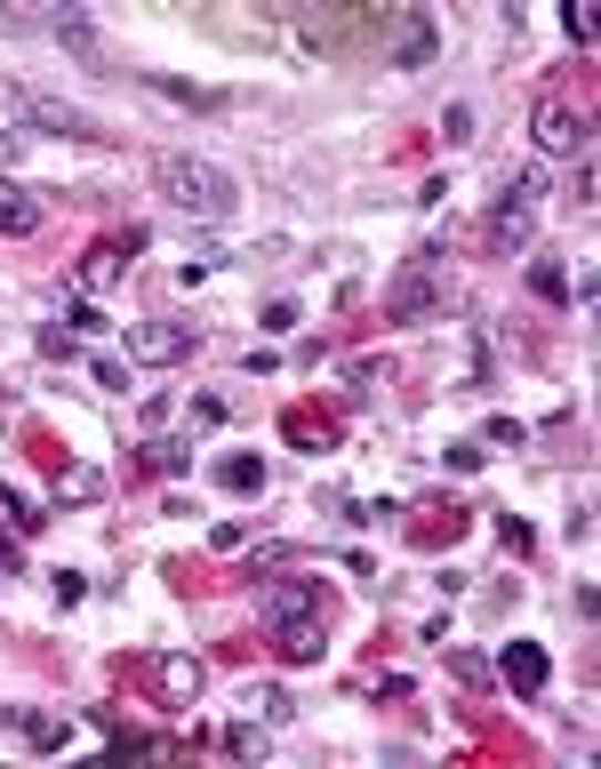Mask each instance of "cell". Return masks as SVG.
<instances>
[{
    "label": "cell",
    "instance_id": "4316f807",
    "mask_svg": "<svg viewBox=\"0 0 601 769\" xmlns=\"http://www.w3.org/2000/svg\"><path fill=\"white\" fill-rule=\"evenodd\" d=\"M257 329H273V337H289V329H297V305H289V297H273V305H265V321Z\"/></svg>",
    "mask_w": 601,
    "mask_h": 769
},
{
    "label": "cell",
    "instance_id": "f546056e",
    "mask_svg": "<svg viewBox=\"0 0 601 769\" xmlns=\"http://www.w3.org/2000/svg\"><path fill=\"white\" fill-rule=\"evenodd\" d=\"M249 706H257L265 721H289V697H281V689H249Z\"/></svg>",
    "mask_w": 601,
    "mask_h": 769
},
{
    "label": "cell",
    "instance_id": "9a60e30c",
    "mask_svg": "<svg viewBox=\"0 0 601 769\" xmlns=\"http://www.w3.org/2000/svg\"><path fill=\"white\" fill-rule=\"evenodd\" d=\"M137 81H145L153 96H169V105H193V113H225V105H232L225 89H193V81H169V73H145V64H137Z\"/></svg>",
    "mask_w": 601,
    "mask_h": 769
},
{
    "label": "cell",
    "instance_id": "603a6c76",
    "mask_svg": "<svg viewBox=\"0 0 601 769\" xmlns=\"http://www.w3.org/2000/svg\"><path fill=\"white\" fill-rule=\"evenodd\" d=\"M481 441H497V449H521V441H529V425H521V417H489V425H481Z\"/></svg>",
    "mask_w": 601,
    "mask_h": 769
},
{
    "label": "cell",
    "instance_id": "1f68e13d",
    "mask_svg": "<svg viewBox=\"0 0 601 769\" xmlns=\"http://www.w3.org/2000/svg\"><path fill=\"white\" fill-rule=\"evenodd\" d=\"M17 561H24L17 553V529H0V570H17Z\"/></svg>",
    "mask_w": 601,
    "mask_h": 769
},
{
    "label": "cell",
    "instance_id": "52a82bcc",
    "mask_svg": "<svg viewBox=\"0 0 601 769\" xmlns=\"http://www.w3.org/2000/svg\"><path fill=\"white\" fill-rule=\"evenodd\" d=\"M193 345V321H128V361H185Z\"/></svg>",
    "mask_w": 601,
    "mask_h": 769
},
{
    "label": "cell",
    "instance_id": "4dcf8cb0",
    "mask_svg": "<svg viewBox=\"0 0 601 769\" xmlns=\"http://www.w3.org/2000/svg\"><path fill=\"white\" fill-rule=\"evenodd\" d=\"M497 538H506L514 553H529V521H514V513H497Z\"/></svg>",
    "mask_w": 601,
    "mask_h": 769
},
{
    "label": "cell",
    "instance_id": "7402d4cb",
    "mask_svg": "<svg viewBox=\"0 0 601 769\" xmlns=\"http://www.w3.org/2000/svg\"><path fill=\"white\" fill-rule=\"evenodd\" d=\"M56 497H105V474H96V465H73V474L56 481Z\"/></svg>",
    "mask_w": 601,
    "mask_h": 769
},
{
    "label": "cell",
    "instance_id": "277c9868",
    "mask_svg": "<svg viewBox=\"0 0 601 769\" xmlns=\"http://www.w3.org/2000/svg\"><path fill=\"white\" fill-rule=\"evenodd\" d=\"M145 682H153V697H160L169 714H185L193 697L209 689V665H200V657H185V650H160V657H145Z\"/></svg>",
    "mask_w": 601,
    "mask_h": 769
},
{
    "label": "cell",
    "instance_id": "6da1fadb",
    "mask_svg": "<svg viewBox=\"0 0 601 769\" xmlns=\"http://www.w3.org/2000/svg\"><path fill=\"white\" fill-rule=\"evenodd\" d=\"M153 185L169 193V209H185V217H200V225H225V217H232V177L217 169V160L160 153V160H153Z\"/></svg>",
    "mask_w": 601,
    "mask_h": 769
},
{
    "label": "cell",
    "instance_id": "ffe728a7",
    "mask_svg": "<svg viewBox=\"0 0 601 769\" xmlns=\"http://www.w3.org/2000/svg\"><path fill=\"white\" fill-rule=\"evenodd\" d=\"M265 746H273V738H265L257 721H232L225 729V754H241V761H265Z\"/></svg>",
    "mask_w": 601,
    "mask_h": 769
},
{
    "label": "cell",
    "instance_id": "7a4b0ae2",
    "mask_svg": "<svg viewBox=\"0 0 601 769\" xmlns=\"http://www.w3.org/2000/svg\"><path fill=\"white\" fill-rule=\"evenodd\" d=\"M442 257H449L442 241L410 257V273L385 289V313H393V321H425V313H442V305H449V289H442Z\"/></svg>",
    "mask_w": 601,
    "mask_h": 769
},
{
    "label": "cell",
    "instance_id": "2e32d148",
    "mask_svg": "<svg viewBox=\"0 0 601 769\" xmlns=\"http://www.w3.org/2000/svg\"><path fill=\"white\" fill-rule=\"evenodd\" d=\"M217 489H232V497H257V489H265V457H249V449L217 457Z\"/></svg>",
    "mask_w": 601,
    "mask_h": 769
},
{
    "label": "cell",
    "instance_id": "484cf974",
    "mask_svg": "<svg viewBox=\"0 0 601 769\" xmlns=\"http://www.w3.org/2000/svg\"><path fill=\"white\" fill-rule=\"evenodd\" d=\"M442 457H449V465H457V474H481V457H489V449H481V441H449V449H442Z\"/></svg>",
    "mask_w": 601,
    "mask_h": 769
},
{
    "label": "cell",
    "instance_id": "8992f818",
    "mask_svg": "<svg viewBox=\"0 0 601 769\" xmlns=\"http://www.w3.org/2000/svg\"><path fill=\"white\" fill-rule=\"evenodd\" d=\"M49 32H56V41H64V49H73V56L89 64V73H121L113 41H105V32H96V24H89L81 9H56V17H49Z\"/></svg>",
    "mask_w": 601,
    "mask_h": 769
},
{
    "label": "cell",
    "instance_id": "44dd1931",
    "mask_svg": "<svg viewBox=\"0 0 601 769\" xmlns=\"http://www.w3.org/2000/svg\"><path fill=\"white\" fill-rule=\"evenodd\" d=\"M529 289H538L546 305H570V273H561V264H529Z\"/></svg>",
    "mask_w": 601,
    "mask_h": 769
},
{
    "label": "cell",
    "instance_id": "d6986e66",
    "mask_svg": "<svg viewBox=\"0 0 601 769\" xmlns=\"http://www.w3.org/2000/svg\"><path fill=\"white\" fill-rule=\"evenodd\" d=\"M145 465H153V474H193V441H160V433H153Z\"/></svg>",
    "mask_w": 601,
    "mask_h": 769
},
{
    "label": "cell",
    "instance_id": "d4e9b609",
    "mask_svg": "<svg viewBox=\"0 0 601 769\" xmlns=\"http://www.w3.org/2000/svg\"><path fill=\"white\" fill-rule=\"evenodd\" d=\"M442 137H449V145L474 137V105H449V113H442Z\"/></svg>",
    "mask_w": 601,
    "mask_h": 769
},
{
    "label": "cell",
    "instance_id": "5bb4252c",
    "mask_svg": "<svg viewBox=\"0 0 601 769\" xmlns=\"http://www.w3.org/2000/svg\"><path fill=\"white\" fill-rule=\"evenodd\" d=\"M497 674H506V682H514L521 697H538L553 665H546V650H538V642H506V657H497Z\"/></svg>",
    "mask_w": 601,
    "mask_h": 769
},
{
    "label": "cell",
    "instance_id": "d6a6232c",
    "mask_svg": "<svg viewBox=\"0 0 601 769\" xmlns=\"http://www.w3.org/2000/svg\"><path fill=\"white\" fill-rule=\"evenodd\" d=\"M0 32H32V17H17V9H0Z\"/></svg>",
    "mask_w": 601,
    "mask_h": 769
},
{
    "label": "cell",
    "instance_id": "ac0fdd59",
    "mask_svg": "<svg viewBox=\"0 0 601 769\" xmlns=\"http://www.w3.org/2000/svg\"><path fill=\"white\" fill-rule=\"evenodd\" d=\"M24 721V738H32V754H56L64 738H73V721H56V714H17Z\"/></svg>",
    "mask_w": 601,
    "mask_h": 769
},
{
    "label": "cell",
    "instance_id": "ba28073f",
    "mask_svg": "<svg viewBox=\"0 0 601 769\" xmlns=\"http://www.w3.org/2000/svg\"><path fill=\"white\" fill-rule=\"evenodd\" d=\"M137 249H153V225H128L121 241H96V249H89V264H81V289H113V281H121V264L137 257Z\"/></svg>",
    "mask_w": 601,
    "mask_h": 769
},
{
    "label": "cell",
    "instance_id": "4fadbf2b",
    "mask_svg": "<svg viewBox=\"0 0 601 769\" xmlns=\"http://www.w3.org/2000/svg\"><path fill=\"white\" fill-rule=\"evenodd\" d=\"M41 225H49V200L0 177V232H17V241H24V232H41Z\"/></svg>",
    "mask_w": 601,
    "mask_h": 769
},
{
    "label": "cell",
    "instance_id": "5b68a950",
    "mask_svg": "<svg viewBox=\"0 0 601 769\" xmlns=\"http://www.w3.org/2000/svg\"><path fill=\"white\" fill-rule=\"evenodd\" d=\"M17 121H32L41 137H73V145H89V137H105L81 105H64V96H41V89H17Z\"/></svg>",
    "mask_w": 601,
    "mask_h": 769
},
{
    "label": "cell",
    "instance_id": "cb8c5ba5",
    "mask_svg": "<svg viewBox=\"0 0 601 769\" xmlns=\"http://www.w3.org/2000/svg\"><path fill=\"white\" fill-rule=\"evenodd\" d=\"M89 377H96V385H105V393H128V370H121V361H113V353H89Z\"/></svg>",
    "mask_w": 601,
    "mask_h": 769
},
{
    "label": "cell",
    "instance_id": "f1b7e54d",
    "mask_svg": "<svg viewBox=\"0 0 601 769\" xmlns=\"http://www.w3.org/2000/svg\"><path fill=\"white\" fill-rule=\"evenodd\" d=\"M193 425H200V433L225 425V401H217V393H193Z\"/></svg>",
    "mask_w": 601,
    "mask_h": 769
},
{
    "label": "cell",
    "instance_id": "e0dca14e",
    "mask_svg": "<svg viewBox=\"0 0 601 769\" xmlns=\"http://www.w3.org/2000/svg\"><path fill=\"white\" fill-rule=\"evenodd\" d=\"M0 513H9V529H17V538H32V529H41V521H49V513H41V506H32V497H24L17 481H0Z\"/></svg>",
    "mask_w": 601,
    "mask_h": 769
},
{
    "label": "cell",
    "instance_id": "30bf717a",
    "mask_svg": "<svg viewBox=\"0 0 601 769\" xmlns=\"http://www.w3.org/2000/svg\"><path fill=\"white\" fill-rule=\"evenodd\" d=\"M305 610H329L313 578H273V585H257V617H265V625H281V617H305Z\"/></svg>",
    "mask_w": 601,
    "mask_h": 769
},
{
    "label": "cell",
    "instance_id": "83f0119b",
    "mask_svg": "<svg viewBox=\"0 0 601 769\" xmlns=\"http://www.w3.org/2000/svg\"><path fill=\"white\" fill-rule=\"evenodd\" d=\"M49 585H56V601H64V610H73V601H89V578H81V570H56Z\"/></svg>",
    "mask_w": 601,
    "mask_h": 769
},
{
    "label": "cell",
    "instance_id": "8fae6325",
    "mask_svg": "<svg viewBox=\"0 0 601 769\" xmlns=\"http://www.w3.org/2000/svg\"><path fill=\"white\" fill-rule=\"evenodd\" d=\"M538 145L546 153H593V121L586 113H570V105H538Z\"/></svg>",
    "mask_w": 601,
    "mask_h": 769
},
{
    "label": "cell",
    "instance_id": "3957f363",
    "mask_svg": "<svg viewBox=\"0 0 601 769\" xmlns=\"http://www.w3.org/2000/svg\"><path fill=\"white\" fill-rule=\"evenodd\" d=\"M538 193H546L538 169L514 177L506 193H497V209H489V249H521V241H529V225H538Z\"/></svg>",
    "mask_w": 601,
    "mask_h": 769
},
{
    "label": "cell",
    "instance_id": "9c48e42d",
    "mask_svg": "<svg viewBox=\"0 0 601 769\" xmlns=\"http://www.w3.org/2000/svg\"><path fill=\"white\" fill-rule=\"evenodd\" d=\"M273 650H281L289 665H321V650H329V610L281 617V625H273Z\"/></svg>",
    "mask_w": 601,
    "mask_h": 769
},
{
    "label": "cell",
    "instance_id": "7c38bea8",
    "mask_svg": "<svg viewBox=\"0 0 601 769\" xmlns=\"http://www.w3.org/2000/svg\"><path fill=\"white\" fill-rule=\"evenodd\" d=\"M433 49H442V32H433V17L425 9H410V17H401V41H393V73H417V64H433Z\"/></svg>",
    "mask_w": 601,
    "mask_h": 769
}]
</instances>
